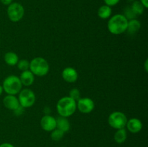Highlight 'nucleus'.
<instances>
[{"mask_svg": "<svg viewBox=\"0 0 148 147\" xmlns=\"http://www.w3.org/2000/svg\"><path fill=\"white\" fill-rule=\"evenodd\" d=\"M17 68L19 70L24 71L29 70V67H30V61H27V59H21L19 60L17 63Z\"/></svg>", "mask_w": 148, "mask_h": 147, "instance_id": "22", "label": "nucleus"}, {"mask_svg": "<svg viewBox=\"0 0 148 147\" xmlns=\"http://www.w3.org/2000/svg\"><path fill=\"white\" fill-rule=\"evenodd\" d=\"M56 107L59 116L69 118L77 110V102L69 96H65L58 100Z\"/></svg>", "mask_w": 148, "mask_h": 147, "instance_id": "2", "label": "nucleus"}, {"mask_svg": "<svg viewBox=\"0 0 148 147\" xmlns=\"http://www.w3.org/2000/svg\"><path fill=\"white\" fill-rule=\"evenodd\" d=\"M0 1H1V4H4V5L9 6L10 4L12 3L13 0H0Z\"/></svg>", "mask_w": 148, "mask_h": 147, "instance_id": "26", "label": "nucleus"}, {"mask_svg": "<svg viewBox=\"0 0 148 147\" xmlns=\"http://www.w3.org/2000/svg\"><path fill=\"white\" fill-rule=\"evenodd\" d=\"M24 109H25V108H23V107L20 106L18 108H17V109H16L15 110L13 111V112H14V115H21L23 113V112H24Z\"/></svg>", "mask_w": 148, "mask_h": 147, "instance_id": "25", "label": "nucleus"}, {"mask_svg": "<svg viewBox=\"0 0 148 147\" xmlns=\"http://www.w3.org/2000/svg\"><path fill=\"white\" fill-rule=\"evenodd\" d=\"M125 128H127V129L132 133H137L142 131L143 128V124L138 118H132L127 120Z\"/></svg>", "mask_w": 148, "mask_h": 147, "instance_id": "11", "label": "nucleus"}, {"mask_svg": "<svg viewBox=\"0 0 148 147\" xmlns=\"http://www.w3.org/2000/svg\"><path fill=\"white\" fill-rule=\"evenodd\" d=\"M130 7H131V8L132 9V10L137 16H140L143 14L144 13L145 10L144 6L140 3V1H137V0L133 1V3Z\"/></svg>", "mask_w": 148, "mask_h": 147, "instance_id": "19", "label": "nucleus"}, {"mask_svg": "<svg viewBox=\"0 0 148 147\" xmlns=\"http://www.w3.org/2000/svg\"><path fill=\"white\" fill-rule=\"evenodd\" d=\"M23 86H30L34 83L35 75L30 70L22 71L19 76Z\"/></svg>", "mask_w": 148, "mask_h": 147, "instance_id": "13", "label": "nucleus"}, {"mask_svg": "<svg viewBox=\"0 0 148 147\" xmlns=\"http://www.w3.org/2000/svg\"><path fill=\"white\" fill-rule=\"evenodd\" d=\"M112 14V9L109 6L106 4L101 6L98 10V16L102 20H107L111 17Z\"/></svg>", "mask_w": 148, "mask_h": 147, "instance_id": "17", "label": "nucleus"}, {"mask_svg": "<svg viewBox=\"0 0 148 147\" xmlns=\"http://www.w3.org/2000/svg\"><path fill=\"white\" fill-rule=\"evenodd\" d=\"M114 141L119 144H123L126 141L127 138V131L126 128L116 130L114 135Z\"/></svg>", "mask_w": 148, "mask_h": 147, "instance_id": "18", "label": "nucleus"}, {"mask_svg": "<svg viewBox=\"0 0 148 147\" xmlns=\"http://www.w3.org/2000/svg\"><path fill=\"white\" fill-rule=\"evenodd\" d=\"M65 133L58 128H55L52 131H51V138L54 141H59L63 138Z\"/></svg>", "mask_w": 148, "mask_h": 147, "instance_id": "20", "label": "nucleus"}, {"mask_svg": "<svg viewBox=\"0 0 148 147\" xmlns=\"http://www.w3.org/2000/svg\"><path fill=\"white\" fill-rule=\"evenodd\" d=\"M4 62L7 63L8 66H14L17 65V62L19 61V57L17 53L12 51H9L4 54Z\"/></svg>", "mask_w": 148, "mask_h": 147, "instance_id": "16", "label": "nucleus"}, {"mask_svg": "<svg viewBox=\"0 0 148 147\" xmlns=\"http://www.w3.org/2000/svg\"><path fill=\"white\" fill-rule=\"evenodd\" d=\"M141 27V22L137 19L128 20L127 31L130 35H134L140 30Z\"/></svg>", "mask_w": 148, "mask_h": 147, "instance_id": "15", "label": "nucleus"}, {"mask_svg": "<svg viewBox=\"0 0 148 147\" xmlns=\"http://www.w3.org/2000/svg\"><path fill=\"white\" fill-rule=\"evenodd\" d=\"M128 20L122 14H116L111 16L107 23L108 30L111 34H123L127 31Z\"/></svg>", "mask_w": 148, "mask_h": 147, "instance_id": "1", "label": "nucleus"}, {"mask_svg": "<svg viewBox=\"0 0 148 147\" xmlns=\"http://www.w3.org/2000/svg\"><path fill=\"white\" fill-rule=\"evenodd\" d=\"M56 120V128L61 130L64 133H66L70 130L71 125L70 122L68 120V118L59 116Z\"/></svg>", "mask_w": 148, "mask_h": 147, "instance_id": "14", "label": "nucleus"}, {"mask_svg": "<svg viewBox=\"0 0 148 147\" xmlns=\"http://www.w3.org/2000/svg\"><path fill=\"white\" fill-rule=\"evenodd\" d=\"M147 63H148V59H146L145 61V69L146 72H147V71H148Z\"/></svg>", "mask_w": 148, "mask_h": 147, "instance_id": "29", "label": "nucleus"}, {"mask_svg": "<svg viewBox=\"0 0 148 147\" xmlns=\"http://www.w3.org/2000/svg\"><path fill=\"white\" fill-rule=\"evenodd\" d=\"M40 126L43 131L51 132L56 128V120L51 115H44L40 119Z\"/></svg>", "mask_w": 148, "mask_h": 147, "instance_id": "9", "label": "nucleus"}, {"mask_svg": "<svg viewBox=\"0 0 148 147\" xmlns=\"http://www.w3.org/2000/svg\"><path fill=\"white\" fill-rule=\"evenodd\" d=\"M3 105L7 109L14 111L20 106L18 98L15 95H7L3 99Z\"/></svg>", "mask_w": 148, "mask_h": 147, "instance_id": "12", "label": "nucleus"}, {"mask_svg": "<svg viewBox=\"0 0 148 147\" xmlns=\"http://www.w3.org/2000/svg\"><path fill=\"white\" fill-rule=\"evenodd\" d=\"M18 100L20 106L23 108H31L36 102V95L32 89L25 88L22 89L18 94Z\"/></svg>", "mask_w": 148, "mask_h": 147, "instance_id": "7", "label": "nucleus"}, {"mask_svg": "<svg viewBox=\"0 0 148 147\" xmlns=\"http://www.w3.org/2000/svg\"><path fill=\"white\" fill-rule=\"evenodd\" d=\"M129 1H135V0H129Z\"/></svg>", "mask_w": 148, "mask_h": 147, "instance_id": "31", "label": "nucleus"}, {"mask_svg": "<svg viewBox=\"0 0 148 147\" xmlns=\"http://www.w3.org/2000/svg\"><path fill=\"white\" fill-rule=\"evenodd\" d=\"M106 5L109 6V7H114L119 3L120 0H103Z\"/></svg>", "mask_w": 148, "mask_h": 147, "instance_id": "24", "label": "nucleus"}, {"mask_svg": "<svg viewBox=\"0 0 148 147\" xmlns=\"http://www.w3.org/2000/svg\"><path fill=\"white\" fill-rule=\"evenodd\" d=\"M140 3L144 6V7L145 9L148 8V0H140Z\"/></svg>", "mask_w": 148, "mask_h": 147, "instance_id": "28", "label": "nucleus"}, {"mask_svg": "<svg viewBox=\"0 0 148 147\" xmlns=\"http://www.w3.org/2000/svg\"><path fill=\"white\" fill-rule=\"evenodd\" d=\"M69 97L77 102V101L80 98V92H79V89H77V88H73V89H71L70 92H69Z\"/></svg>", "mask_w": 148, "mask_h": 147, "instance_id": "23", "label": "nucleus"}, {"mask_svg": "<svg viewBox=\"0 0 148 147\" xmlns=\"http://www.w3.org/2000/svg\"><path fill=\"white\" fill-rule=\"evenodd\" d=\"M62 147H65V146H62Z\"/></svg>", "mask_w": 148, "mask_h": 147, "instance_id": "32", "label": "nucleus"}, {"mask_svg": "<svg viewBox=\"0 0 148 147\" xmlns=\"http://www.w3.org/2000/svg\"><path fill=\"white\" fill-rule=\"evenodd\" d=\"M2 87L4 92L7 95H16L23 89L22 84L19 76L15 75H10L4 79L2 83Z\"/></svg>", "mask_w": 148, "mask_h": 147, "instance_id": "4", "label": "nucleus"}, {"mask_svg": "<svg viewBox=\"0 0 148 147\" xmlns=\"http://www.w3.org/2000/svg\"><path fill=\"white\" fill-rule=\"evenodd\" d=\"M3 92H4V89H3L2 85L0 84V96H1V95H2Z\"/></svg>", "mask_w": 148, "mask_h": 147, "instance_id": "30", "label": "nucleus"}, {"mask_svg": "<svg viewBox=\"0 0 148 147\" xmlns=\"http://www.w3.org/2000/svg\"><path fill=\"white\" fill-rule=\"evenodd\" d=\"M0 147H14V145H12L10 143H3L0 144Z\"/></svg>", "mask_w": 148, "mask_h": 147, "instance_id": "27", "label": "nucleus"}, {"mask_svg": "<svg viewBox=\"0 0 148 147\" xmlns=\"http://www.w3.org/2000/svg\"><path fill=\"white\" fill-rule=\"evenodd\" d=\"M29 70L37 76H44L48 74L50 70L49 63L44 58L36 57L30 61Z\"/></svg>", "mask_w": 148, "mask_h": 147, "instance_id": "3", "label": "nucleus"}, {"mask_svg": "<svg viewBox=\"0 0 148 147\" xmlns=\"http://www.w3.org/2000/svg\"><path fill=\"white\" fill-rule=\"evenodd\" d=\"M7 14L10 21L12 22H18L24 17L25 9L20 3L12 2L7 6Z\"/></svg>", "mask_w": 148, "mask_h": 147, "instance_id": "5", "label": "nucleus"}, {"mask_svg": "<svg viewBox=\"0 0 148 147\" xmlns=\"http://www.w3.org/2000/svg\"><path fill=\"white\" fill-rule=\"evenodd\" d=\"M95 102L89 97L79 98L77 101V109L83 114L90 113L95 109Z\"/></svg>", "mask_w": 148, "mask_h": 147, "instance_id": "8", "label": "nucleus"}, {"mask_svg": "<svg viewBox=\"0 0 148 147\" xmlns=\"http://www.w3.org/2000/svg\"><path fill=\"white\" fill-rule=\"evenodd\" d=\"M127 117L125 114L120 111L111 112L108 118V123L111 128L116 130L125 128L127 122Z\"/></svg>", "mask_w": 148, "mask_h": 147, "instance_id": "6", "label": "nucleus"}, {"mask_svg": "<svg viewBox=\"0 0 148 147\" xmlns=\"http://www.w3.org/2000/svg\"><path fill=\"white\" fill-rule=\"evenodd\" d=\"M62 76L65 82L68 83H75L78 79L77 71L75 68L68 66L62 71Z\"/></svg>", "mask_w": 148, "mask_h": 147, "instance_id": "10", "label": "nucleus"}, {"mask_svg": "<svg viewBox=\"0 0 148 147\" xmlns=\"http://www.w3.org/2000/svg\"><path fill=\"white\" fill-rule=\"evenodd\" d=\"M122 14L128 20L137 19V16L136 15L135 13L134 12V11L132 10V9L131 8V7H130V6H128V7H127L124 8V13H123Z\"/></svg>", "mask_w": 148, "mask_h": 147, "instance_id": "21", "label": "nucleus"}]
</instances>
